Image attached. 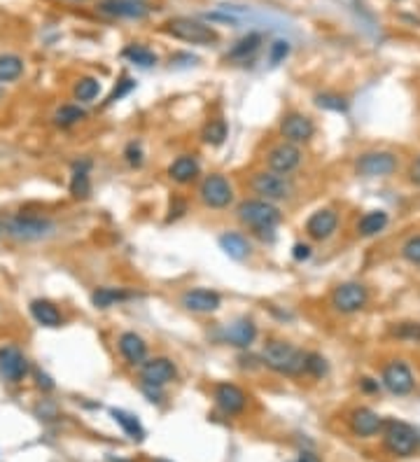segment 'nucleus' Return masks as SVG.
<instances>
[{
  "label": "nucleus",
  "instance_id": "1",
  "mask_svg": "<svg viewBox=\"0 0 420 462\" xmlns=\"http://www.w3.org/2000/svg\"><path fill=\"white\" fill-rule=\"evenodd\" d=\"M262 360L266 367L285 376H299L306 371V353L285 341H269L262 351Z\"/></svg>",
  "mask_w": 420,
  "mask_h": 462
},
{
  "label": "nucleus",
  "instance_id": "2",
  "mask_svg": "<svg viewBox=\"0 0 420 462\" xmlns=\"http://www.w3.org/2000/svg\"><path fill=\"white\" fill-rule=\"evenodd\" d=\"M164 31L176 40H182V43H189V45H215L217 43V33L212 31L210 26H205L189 17L171 19V22L164 26Z\"/></svg>",
  "mask_w": 420,
  "mask_h": 462
},
{
  "label": "nucleus",
  "instance_id": "3",
  "mask_svg": "<svg viewBox=\"0 0 420 462\" xmlns=\"http://www.w3.org/2000/svg\"><path fill=\"white\" fill-rule=\"evenodd\" d=\"M238 220L243 224L252 226V229H273L280 222V210L271 201L264 199H252L238 206Z\"/></svg>",
  "mask_w": 420,
  "mask_h": 462
},
{
  "label": "nucleus",
  "instance_id": "4",
  "mask_svg": "<svg viewBox=\"0 0 420 462\" xmlns=\"http://www.w3.org/2000/svg\"><path fill=\"white\" fill-rule=\"evenodd\" d=\"M252 192L259 194V199H264V201H283L295 192V185H292V180L288 176H283V173L264 171L252 178Z\"/></svg>",
  "mask_w": 420,
  "mask_h": 462
},
{
  "label": "nucleus",
  "instance_id": "5",
  "mask_svg": "<svg viewBox=\"0 0 420 462\" xmlns=\"http://www.w3.org/2000/svg\"><path fill=\"white\" fill-rule=\"evenodd\" d=\"M418 432L413 430L411 425L399 423V420H392L385 430V446L390 448L392 453L399 455V458H409L413 451L418 448Z\"/></svg>",
  "mask_w": 420,
  "mask_h": 462
},
{
  "label": "nucleus",
  "instance_id": "6",
  "mask_svg": "<svg viewBox=\"0 0 420 462\" xmlns=\"http://www.w3.org/2000/svg\"><path fill=\"white\" fill-rule=\"evenodd\" d=\"M199 197H201V201L208 208H226V206L233 201V190L229 185V180H226L224 176H217V173H212V176H208L201 183V187H199Z\"/></svg>",
  "mask_w": 420,
  "mask_h": 462
},
{
  "label": "nucleus",
  "instance_id": "7",
  "mask_svg": "<svg viewBox=\"0 0 420 462\" xmlns=\"http://www.w3.org/2000/svg\"><path fill=\"white\" fill-rule=\"evenodd\" d=\"M355 171L362 178H385L397 171V157L390 152H366L355 162Z\"/></svg>",
  "mask_w": 420,
  "mask_h": 462
},
{
  "label": "nucleus",
  "instance_id": "8",
  "mask_svg": "<svg viewBox=\"0 0 420 462\" xmlns=\"http://www.w3.org/2000/svg\"><path fill=\"white\" fill-rule=\"evenodd\" d=\"M366 304V287L359 283H343L332 294V306L341 313H355Z\"/></svg>",
  "mask_w": 420,
  "mask_h": 462
},
{
  "label": "nucleus",
  "instance_id": "9",
  "mask_svg": "<svg viewBox=\"0 0 420 462\" xmlns=\"http://www.w3.org/2000/svg\"><path fill=\"white\" fill-rule=\"evenodd\" d=\"M29 374V360L24 357V353L15 346L0 348V376L10 383H19Z\"/></svg>",
  "mask_w": 420,
  "mask_h": 462
},
{
  "label": "nucleus",
  "instance_id": "10",
  "mask_svg": "<svg viewBox=\"0 0 420 462\" xmlns=\"http://www.w3.org/2000/svg\"><path fill=\"white\" fill-rule=\"evenodd\" d=\"M266 164H269V169L273 173H283V176H288V173H292L299 164H302V150L292 143L276 145L269 152V157H266Z\"/></svg>",
  "mask_w": 420,
  "mask_h": 462
},
{
  "label": "nucleus",
  "instance_id": "11",
  "mask_svg": "<svg viewBox=\"0 0 420 462\" xmlns=\"http://www.w3.org/2000/svg\"><path fill=\"white\" fill-rule=\"evenodd\" d=\"M54 226H52L49 220H42V217H15L8 222V231L12 236L17 238H24V240H38V238H45L47 233H49Z\"/></svg>",
  "mask_w": 420,
  "mask_h": 462
},
{
  "label": "nucleus",
  "instance_id": "12",
  "mask_svg": "<svg viewBox=\"0 0 420 462\" xmlns=\"http://www.w3.org/2000/svg\"><path fill=\"white\" fill-rule=\"evenodd\" d=\"M176 376H178V369L169 357L148 360V362L143 364V369H140V378H143V383L155 385V387H162L166 383H171Z\"/></svg>",
  "mask_w": 420,
  "mask_h": 462
},
{
  "label": "nucleus",
  "instance_id": "13",
  "mask_svg": "<svg viewBox=\"0 0 420 462\" xmlns=\"http://www.w3.org/2000/svg\"><path fill=\"white\" fill-rule=\"evenodd\" d=\"M383 385L392 394H409L413 385H416V380H413V374L404 362H390L383 369Z\"/></svg>",
  "mask_w": 420,
  "mask_h": 462
},
{
  "label": "nucleus",
  "instance_id": "14",
  "mask_svg": "<svg viewBox=\"0 0 420 462\" xmlns=\"http://www.w3.org/2000/svg\"><path fill=\"white\" fill-rule=\"evenodd\" d=\"M313 131H316V126L309 117L304 115H297V112H292V115H285L283 122H280V133H283V138L288 140V143H306V140H311Z\"/></svg>",
  "mask_w": 420,
  "mask_h": 462
},
{
  "label": "nucleus",
  "instance_id": "15",
  "mask_svg": "<svg viewBox=\"0 0 420 462\" xmlns=\"http://www.w3.org/2000/svg\"><path fill=\"white\" fill-rule=\"evenodd\" d=\"M215 401L217 406L222 408L226 416H233V413H241L245 404H248V397L238 385L233 383H219L215 387Z\"/></svg>",
  "mask_w": 420,
  "mask_h": 462
},
{
  "label": "nucleus",
  "instance_id": "16",
  "mask_svg": "<svg viewBox=\"0 0 420 462\" xmlns=\"http://www.w3.org/2000/svg\"><path fill=\"white\" fill-rule=\"evenodd\" d=\"M180 301H182V306L192 313H215L219 308V304H222V299H219L217 292L203 290V287L185 292Z\"/></svg>",
  "mask_w": 420,
  "mask_h": 462
},
{
  "label": "nucleus",
  "instance_id": "17",
  "mask_svg": "<svg viewBox=\"0 0 420 462\" xmlns=\"http://www.w3.org/2000/svg\"><path fill=\"white\" fill-rule=\"evenodd\" d=\"M339 226V215L334 210H318L313 213V215L309 217V222H306V231H309L311 238L316 240H327L332 236V233L336 231Z\"/></svg>",
  "mask_w": 420,
  "mask_h": 462
},
{
  "label": "nucleus",
  "instance_id": "18",
  "mask_svg": "<svg viewBox=\"0 0 420 462\" xmlns=\"http://www.w3.org/2000/svg\"><path fill=\"white\" fill-rule=\"evenodd\" d=\"M119 353L124 355L129 364H143L148 357V344L136 332H124L119 337Z\"/></svg>",
  "mask_w": 420,
  "mask_h": 462
},
{
  "label": "nucleus",
  "instance_id": "19",
  "mask_svg": "<svg viewBox=\"0 0 420 462\" xmlns=\"http://www.w3.org/2000/svg\"><path fill=\"white\" fill-rule=\"evenodd\" d=\"M255 337H257L255 323H252V320H245V318L236 320V323L226 327V332H224V341H226V344H231V346H236V348L252 346Z\"/></svg>",
  "mask_w": 420,
  "mask_h": 462
},
{
  "label": "nucleus",
  "instance_id": "20",
  "mask_svg": "<svg viewBox=\"0 0 420 462\" xmlns=\"http://www.w3.org/2000/svg\"><path fill=\"white\" fill-rule=\"evenodd\" d=\"M101 12L124 19H143L148 15V8L138 0H105V3H101Z\"/></svg>",
  "mask_w": 420,
  "mask_h": 462
},
{
  "label": "nucleus",
  "instance_id": "21",
  "mask_svg": "<svg viewBox=\"0 0 420 462\" xmlns=\"http://www.w3.org/2000/svg\"><path fill=\"white\" fill-rule=\"evenodd\" d=\"M350 425H352V432L359 434V437H373V434L381 430L383 420L376 411H371V408H357L350 418Z\"/></svg>",
  "mask_w": 420,
  "mask_h": 462
},
{
  "label": "nucleus",
  "instance_id": "22",
  "mask_svg": "<svg viewBox=\"0 0 420 462\" xmlns=\"http://www.w3.org/2000/svg\"><path fill=\"white\" fill-rule=\"evenodd\" d=\"M169 176L176 180V183L185 185V183H192L196 176H199V162L194 157H189V154H185V157H178L176 162L169 166Z\"/></svg>",
  "mask_w": 420,
  "mask_h": 462
},
{
  "label": "nucleus",
  "instance_id": "23",
  "mask_svg": "<svg viewBox=\"0 0 420 462\" xmlns=\"http://www.w3.org/2000/svg\"><path fill=\"white\" fill-rule=\"evenodd\" d=\"M31 313L42 327H59L61 325V313H59V308L47 299L31 301Z\"/></svg>",
  "mask_w": 420,
  "mask_h": 462
},
{
  "label": "nucleus",
  "instance_id": "24",
  "mask_svg": "<svg viewBox=\"0 0 420 462\" xmlns=\"http://www.w3.org/2000/svg\"><path fill=\"white\" fill-rule=\"evenodd\" d=\"M259 45H262V36H259V33H248V36L241 38L236 45L231 47L229 59L231 61H248V59L255 56Z\"/></svg>",
  "mask_w": 420,
  "mask_h": 462
},
{
  "label": "nucleus",
  "instance_id": "25",
  "mask_svg": "<svg viewBox=\"0 0 420 462\" xmlns=\"http://www.w3.org/2000/svg\"><path fill=\"white\" fill-rule=\"evenodd\" d=\"M385 226H388V213L385 210H371L366 213V215L357 222V231L359 236H376V233H381Z\"/></svg>",
  "mask_w": 420,
  "mask_h": 462
},
{
  "label": "nucleus",
  "instance_id": "26",
  "mask_svg": "<svg viewBox=\"0 0 420 462\" xmlns=\"http://www.w3.org/2000/svg\"><path fill=\"white\" fill-rule=\"evenodd\" d=\"M89 162H82V164H75V173H72V180H70V194L75 199H86L91 194V183H89Z\"/></svg>",
  "mask_w": 420,
  "mask_h": 462
},
{
  "label": "nucleus",
  "instance_id": "27",
  "mask_svg": "<svg viewBox=\"0 0 420 462\" xmlns=\"http://www.w3.org/2000/svg\"><path fill=\"white\" fill-rule=\"evenodd\" d=\"M219 245H222V250L229 254L231 259H245L250 252L248 240H245L241 233H224V236L219 238Z\"/></svg>",
  "mask_w": 420,
  "mask_h": 462
},
{
  "label": "nucleus",
  "instance_id": "28",
  "mask_svg": "<svg viewBox=\"0 0 420 462\" xmlns=\"http://www.w3.org/2000/svg\"><path fill=\"white\" fill-rule=\"evenodd\" d=\"M112 418H115L117 423L122 425V430L129 434L131 439H136V441L145 439V430H143V425L138 423L136 416H131V413L122 411V408H112Z\"/></svg>",
  "mask_w": 420,
  "mask_h": 462
},
{
  "label": "nucleus",
  "instance_id": "29",
  "mask_svg": "<svg viewBox=\"0 0 420 462\" xmlns=\"http://www.w3.org/2000/svg\"><path fill=\"white\" fill-rule=\"evenodd\" d=\"M124 56L129 59L131 63L140 66V68H150V66L157 63V54L155 52H150L148 47H143V45H129L124 49Z\"/></svg>",
  "mask_w": 420,
  "mask_h": 462
},
{
  "label": "nucleus",
  "instance_id": "30",
  "mask_svg": "<svg viewBox=\"0 0 420 462\" xmlns=\"http://www.w3.org/2000/svg\"><path fill=\"white\" fill-rule=\"evenodd\" d=\"M24 72V61L15 54L0 56V82H12Z\"/></svg>",
  "mask_w": 420,
  "mask_h": 462
},
{
  "label": "nucleus",
  "instance_id": "31",
  "mask_svg": "<svg viewBox=\"0 0 420 462\" xmlns=\"http://www.w3.org/2000/svg\"><path fill=\"white\" fill-rule=\"evenodd\" d=\"M124 299H129V294L122 290H115V287H101V290H96L91 294L93 306H98V308H110V306H115L117 301H124Z\"/></svg>",
  "mask_w": 420,
  "mask_h": 462
},
{
  "label": "nucleus",
  "instance_id": "32",
  "mask_svg": "<svg viewBox=\"0 0 420 462\" xmlns=\"http://www.w3.org/2000/svg\"><path fill=\"white\" fill-rule=\"evenodd\" d=\"M201 138H203V143H208L212 147L222 145L226 138V122L224 119H210V122L205 124Z\"/></svg>",
  "mask_w": 420,
  "mask_h": 462
},
{
  "label": "nucleus",
  "instance_id": "33",
  "mask_svg": "<svg viewBox=\"0 0 420 462\" xmlns=\"http://www.w3.org/2000/svg\"><path fill=\"white\" fill-rule=\"evenodd\" d=\"M98 91H101V82H98L96 77H82L75 84V89H72L75 98L82 100V103H89V100H93V98L98 96Z\"/></svg>",
  "mask_w": 420,
  "mask_h": 462
},
{
  "label": "nucleus",
  "instance_id": "34",
  "mask_svg": "<svg viewBox=\"0 0 420 462\" xmlns=\"http://www.w3.org/2000/svg\"><path fill=\"white\" fill-rule=\"evenodd\" d=\"M54 119H56V124H61V126H72L84 119V110L79 108V105H63L54 115Z\"/></svg>",
  "mask_w": 420,
  "mask_h": 462
},
{
  "label": "nucleus",
  "instance_id": "35",
  "mask_svg": "<svg viewBox=\"0 0 420 462\" xmlns=\"http://www.w3.org/2000/svg\"><path fill=\"white\" fill-rule=\"evenodd\" d=\"M318 108H325V110H334V112H343L348 108V103L341 98V96H334V93H320L316 98Z\"/></svg>",
  "mask_w": 420,
  "mask_h": 462
},
{
  "label": "nucleus",
  "instance_id": "36",
  "mask_svg": "<svg viewBox=\"0 0 420 462\" xmlns=\"http://www.w3.org/2000/svg\"><path fill=\"white\" fill-rule=\"evenodd\" d=\"M306 371L316 378H322L327 374V360L318 353H306Z\"/></svg>",
  "mask_w": 420,
  "mask_h": 462
},
{
  "label": "nucleus",
  "instance_id": "37",
  "mask_svg": "<svg viewBox=\"0 0 420 462\" xmlns=\"http://www.w3.org/2000/svg\"><path fill=\"white\" fill-rule=\"evenodd\" d=\"M288 54H290V43H285V40H276V43L271 45V49H269V61L273 66H278L280 61L288 59Z\"/></svg>",
  "mask_w": 420,
  "mask_h": 462
},
{
  "label": "nucleus",
  "instance_id": "38",
  "mask_svg": "<svg viewBox=\"0 0 420 462\" xmlns=\"http://www.w3.org/2000/svg\"><path fill=\"white\" fill-rule=\"evenodd\" d=\"M404 259H409L411 264H420V236H413L404 243L402 247Z\"/></svg>",
  "mask_w": 420,
  "mask_h": 462
},
{
  "label": "nucleus",
  "instance_id": "39",
  "mask_svg": "<svg viewBox=\"0 0 420 462\" xmlns=\"http://www.w3.org/2000/svg\"><path fill=\"white\" fill-rule=\"evenodd\" d=\"M395 334L399 339H406V341H420V325L418 323H404L399 325Z\"/></svg>",
  "mask_w": 420,
  "mask_h": 462
},
{
  "label": "nucleus",
  "instance_id": "40",
  "mask_svg": "<svg viewBox=\"0 0 420 462\" xmlns=\"http://www.w3.org/2000/svg\"><path fill=\"white\" fill-rule=\"evenodd\" d=\"M133 86H136V82H133V79H122V82H119V86H115V89H112V93L108 96V100H105V105H110V103H117L119 98H124L126 93H129Z\"/></svg>",
  "mask_w": 420,
  "mask_h": 462
},
{
  "label": "nucleus",
  "instance_id": "41",
  "mask_svg": "<svg viewBox=\"0 0 420 462\" xmlns=\"http://www.w3.org/2000/svg\"><path fill=\"white\" fill-rule=\"evenodd\" d=\"M124 157H126V162H129L131 166H140V164H143V150H140L138 143H131L129 147H126Z\"/></svg>",
  "mask_w": 420,
  "mask_h": 462
},
{
  "label": "nucleus",
  "instance_id": "42",
  "mask_svg": "<svg viewBox=\"0 0 420 462\" xmlns=\"http://www.w3.org/2000/svg\"><path fill=\"white\" fill-rule=\"evenodd\" d=\"M292 254H295L297 262H302V259H309V257H311V247L297 243V245H295V252H292Z\"/></svg>",
  "mask_w": 420,
  "mask_h": 462
},
{
  "label": "nucleus",
  "instance_id": "43",
  "mask_svg": "<svg viewBox=\"0 0 420 462\" xmlns=\"http://www.w3.org/2000/svg\"><path fill=\"white\" fill-rule=\"evenodd\" d=\"M297 462H320V458L316 453H311V451H304L302 455H299V460Z\"/></svg>",
  "mask_w": 420,
  "mask_h": 462
},
{
  "label": "nucleus",
  "instance_id": "44",
  "mask_svg": "<svg viewBox=\"0 0 420 462\" xmlns=\"http://www.w3.org/2000/svg\"><path fill=\"white\" fill-rule=\"evenodd\" d=\"M38 385L45 387V390H52V387H54V383H52V380L47 378L45 374H38Z\"/></svg>",
  "mask_w": 420,
  "mask_h": 462
},
{
  "label": "nucleus",
  "instance_id": "45",
  "mask_svg": "<svg viewBox=\"0 0 420 462\" xmlns=\"http://www.w3.org/2000/svg\"><path fill=\"white\" fill-rule=\"evenodd\" d=\"M411 180L420 185V157H418V162L413 164V169H411Z\"/></svg>",
  "mask_w": 420,
  "mask_h": 462
},
{
  "label": "nucleus",
  "instance_id": "46",
  "mask_svg": "<svg viewBox=\"0 0 420 462\" xmlns=\"http://www.w3.org/2000/svg\"><path fill=\"white\" fill-rule=\"evenodd\" d=\"M155 462H169V460H155Z\"/></svg>",
  "mask_w": 420,
  "mask_h": 462
}]
</instances>
